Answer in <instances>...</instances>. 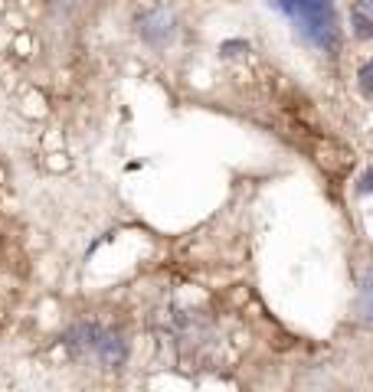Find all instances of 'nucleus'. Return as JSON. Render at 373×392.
I'll return each instance as SVG.
<instances>
[{
	"mask_svg": "<svg viewBox=\"0 0 373 392\" xmlns=\"http://www.w3.org/2000/svg\"><path fill=\"white\" fill-rule=\"evenodd\" d=\"M275 4L295 20V27L311 43H318L321 49L337 46V20L331 0H275Z\"/></svg>",
	"mask_w": 373,
	"mask_h": 392,
	"instance_id": "f257e3e1",
	"label": "nucleus"
},
{
	"mask_svg": "<svg viewBox=\"0 0 373 392\" xmlns=\"http://www.w3.org/2000/svg\"><path fill=\"white\" fill-rule=\"evenodd\" d=\"M351 20H354V33H357V36H360V39H373V0H354Z\"/></svg>",
	"mask_w": 373,
	"mask_h": 392,
	"instance_id": "f03ea898",
	"label": "nucleus"
},
{
	"mask_svg": "<svg viewBox=\"0 0 373 392\" xmlns=\"http://www.w3.org/2000/svg\"><path fill=\"white\" fill-rule=\"evenodd\" d=\"M141 27H144V33H148V36H154V29H157V43L171 36V17H167V13H161V10H157V13H148V17L141 20Z\"/></svg>",
	"mask_w": 373,
	"mask_h": 392,
	"instance_id": "7ed1b4c3",
	"label": "nucleus"
},
{
	"mask_svg": "<svg viewBox=\"0 0 373 392\" xmlns=\"http://www.w3.org/2000/svg\"><path fill=\"white\" fill-rule=\"evenodd\" d=\"M357 307H360V317H364L367 324H373V271H367V275H364V285H360V301H357Z\"/></svg>",
	"mask_w": 373,
	"mask_h": 392,
	"instance_id": "20e7f679",
	"label": "nucleus"
},
{
	"mask_svg": "<svg viewBox=\"0 0 373 392\" xmlns=\"http://www.w3.org/2000/svg\"><path fill=\"white\" fill-rule=\"evenodd\" d=\"M357 79H360V92H364L367 98H373V62H367Z\"/></svg>",
	"mask_w": 373,
	"mask_h": 392,
	"instance_id": "39448f33",
	"label": "nucleus"
},
{
	"mask_svg": "<svg viewBox=\"0 0 373 392\" xmlns=\"http://www.w3.org/2000/svg\"><path fill=\"white\" fill-rule=\"evenodd\" d=\"M357 190H360V193H373V167L364 173V180H360V187H357Z\"/></svg>",
	"mask_w": 373,
	"mask_h": 392,
	"instance_id": "423d86ee",
	"label": "nucleus"
}]
</instances>
